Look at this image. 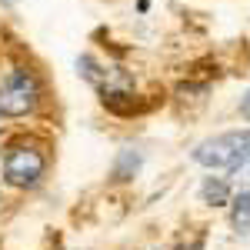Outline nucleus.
Instances as JSON below:
<instances>
[{
	"instance_id": "obj_1",
	"label": "nucleus",
	"mask_w": 250,
	"mask_h": 250,
	"mask_svg": "<svg viewBox=\"0 0 250 250\" xmlns=\"http://www.w3.org/2000/svg\"><path fill=\"white\" fill-rule=\"evenodd\" d=\"M50 170V154H47V144L37 137L20 134L14 140H7L3 147V184L14 187V190H34L43 184V177Z\"/></svg>"
},
{
	"instance_id": "obj_2",
	"label": "nucleus",
	"mask_w": 250,
	"mask_h": 250,
	"mask_svg": "<svg viewBox=\"0 0 250 250\" xmlns=\"http://www.w3.org/2000/svg\"><path fill=\"white\" fill-rule=\"evenodd\" d=\"M40 104H43V80H40V74L23 67V63H14L0 77V117L20 120V117L37 114Z\"/></svg>"
},
{
	"instance_id": "obj_3",
	"label": "nucleus",
	"mask_w": 250,
	"mask_h": 250,
	"mask_svg": "<svg viewBox=\"0 0 250 250\" xmlns=\"http://www.w3.org/2000/svg\"><path fill=\"white\" fill-rule=\"evenodd\" d=\"M250 154V130H227V134L207 137L193 147V164L207 167V170H227L233 173L244 157Z\"/></svg>"
},
{
	"instance_id": "obj_4",
	"label": "nucleus",
	"mask_w": 250,
	"mask_h": 250,
	"mask_svg": "<svg viewBox=\"0 0 250 250\" xmlns=\"http://www.w3.org/2000/svg\"><path fill=\"white\" fill-rule=\"evenodd\" d=\"M140 167H144V154L134 150V147H124V150L117 154L114 167H110V180H114V184H130L137 173H140Z\"/></svg>"
},
{
	"instance_id": "obj_5",
	"label": "nucleus",
	"mask_w": 250,
	"mask_h": 250,
	"mask_svg": "<svg viewBox=\"0 0 250 250\" xmlns=\"http://www.w3.org/2000/svg\"><path fill=\"white\" fill-rule=\"evenodd\" d=\"M233 197V184L227 177H204L200 184V204L207 207H227Z\"/></svg>"
},
{
	"instance_id": "obj_6",
	"label": "nucleus",
	"mask_w": 250,
	"mask_h": 250,
	"mask_svg": "<svg viewBox=\"0 0 250 250\" xmlns=\"http://www.w3.org/2000/svg\"><path fill=\"white\" fill-rule=\"evenodd\" d=\"M230 227L240 237H250V187H244L240 193H233L230 197Z\"/></svg>"
},
{
	"instance_id": "obj_7",
	"label": "nucleus",
	"mask_w": 250,
	"mask_h": 250,
	"mask_svg": "<svg viewBox=\"0 0 250 250\" xmlns=\"http://www.w3.org/2000/svg\"><path fill=\"white\" fill-rule=\"evenodd\" d=\"M204 240H207V237H204V230H197L193 237H187V240H180V244H177L173 250H204Z\"/></svg>"
},
{
	"instance_id": "obj_8",
	"label": "nucleus",
	"mask_w": 250,
	"mask_h": 250,
	"mask_svg": "<svg viewBox=\"0 0 250 250\" xmlns=\"http://www.w3.org/2000/svg\"><path fill=\"white\" fill-rule=\"evenodd\" d=\"M233 177H237V184H240V187H250V154L244 157V164L233 170Z\"/></svg>"
},
{
	"instance_id": "obj_9",
	"label": "nucleus",
	"mask_w": 250,
	"mask_h": 250,
	"mask_svg": "<svg viewBox=\"0 0 250 250\" xmlns=\"http://www.w3.org/2000/svg\"><path fill=\"white\" fill-rule=\"evenodd\" d=\"M240 117H244V120H250V90L244 94V100H240Z\"/></svg>"
},
{
	"instance_id": "obj_10",
	"label": "nucleus",
	"mask_w": 250,
	"mask_h": 250,
	"mask_svg": "<svg viewBox=\"0 0 250 250\" xmlns=\"http://www.w3.org/2000/svg\"><path fill=\"white\" fill-rule=\"evenodd\" d=\"M154 250H160V247H154Z\"/></svg>"
}]
</instances>
